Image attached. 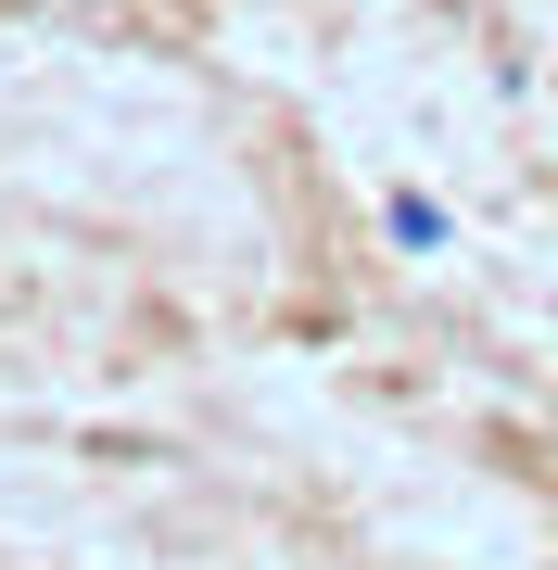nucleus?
<instances>
[{"instance_id": "f257e3e1", "label": "nucleus", "mask_w": 558, "mask_h": 570, "mask_svg": "<svg viewBox=\"0 0 558 570\" xmlns=\"http://www.w3.org/2000/svg\"><path fill=\"white\" fill-rule=\"evenodd\" d=\"M381 228H393L407 254H432V242H444V204H419V190H393V204H381Z\"/></svg>"}]
</instances>
